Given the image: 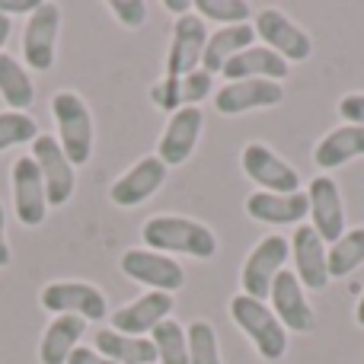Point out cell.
<instances>
[{
  "mask_svg": "<svg viewBox=\"0 0 364 364\" xmlns=\"http://www.w3.org/2000/svg\"><path fill=\"white\" fill-rule=\"evenodd\" d=\"M269 301H272V314L291 333H310L316 326V314L310 307V301L304 297V288L294 272H278L275 282H272Z\"/></svg>",
  "mask_w": 364,
  "mask_h": 364,
  "instance_id": "obj_12",
  "label": "cell"
},
{
  "mask_svg": "<svg viewBox=\"0 0 364 364\" xmlns=\"http://www.w3.org/2000/svg\"><path fill=\"white\" fill-rule=\"evenodd\" d=\"M87 333V320L80 316H55L38 342V361L42 364H68L70 352L80 346Z\"/></svg>",
  "mask_w": 364,
  "mask_h": 364,
  "instance_id": "obj_23",
  "label": "cell"
},
{
  "mask_svg": "<svg viewBox=\"0 0 364 364\" xmlns=\"http://www.w3.org/2000/svg\"><path fill=\"white\" fill-rule=\"evenodd\" d=\"M256 42V29L250 23H237V26H224L218 29L214 36H208V45H205V55H201V70L208 74H220L224 64L230 61L233 55L246 51L250 45Z\"/></svg>",
  "mask_w": 364,
  "mask_h": 364,
  "instance_id": "obj_24",
  "label": "cell"
},
{
  "mask_svg": "<svg viewBox=\"0 0 364 364\" xmlns=\"http://www.w3.org/2000/svg\"><path fill=\"white\" fill-rule=\"evenodd\" d=\"M93 348L102 358L115 364H154L157 361V348L151 339H134V336H122L115 329H96Z\"/></svg>",
  "mask_w": 364,
  "mask_h": 364,
  "instance_id": "obj_25",
  "label": "cell"
},
{
  "mask_svg": "<svg viewBox=\"0 0 364 364\" xmlns=\"http://www.w3.org/2000/svg\"><path fill=\"white\" fill-rule=\"evenodd\" d=\"M164 6H166L170 13H182V16H186V13L192 10V4H188V0H166Z\"/></svg>",
  "mask_w": 364,
  "mask_h": 364,
  "instance_id": "obj_39",
  "label": "cell"
},
{
  "mask_svg": "<svg viewBox=\"0 0 364 364\" xmlns=\"http://www.w3.org/2000/svg\"><path fill=\"white\" fill-rule=\"evenodd\" d=\"M13 182V208H16L19 224L38 227L48 214V198H45V182L32 157H16L10 170Z\"/></svg>",
  "mask_w": 364,
  "mask_h": 364,
  "instance_id": "obj_11",
  "label": "cell"
},
{
  "mask_svg": "<svg viewBox=\"0 0 364 364\" xmlns=\"http://www.w3.org/2000/svg\"><path fill=\"white\" fill-rule=\"evenodd\" d=\"M13 259L10 252V243H6V214H4V205H0V269H6Z\"/></svg>",
  "mask_w": 364,
  "mask_h": 364,
  "instance_id": "obj_38",
  "label": "cell"
},
{
  "mask_svg": "<svg viewBox=\"0 0 364 364\" xmlns=\"http://www.w3.org/2000/svg\"><path fill=\"white\" fill-rule=\"evenodd\" d=\"M246 214L262 224H297L310 214L307 192L294 195H272V192H252L246 198Z\"/></svg>",
  "mask_w": 364,
  "mask_h": 364,
  "instance_id": "obj_21",
  "label": "cell"
},
{
  "mask_svg": "<svg viewBox=\"0 0 364 364\" xmlns=\"http://www.w3.org/2000/svg\"><path fill=\"white\" fill-rule=\"evenodd\" d=\"M164 182H166V166L160 164L157 157H144V160H138L125 176H119L112 182L109 198H112V205H119V208H134V205L151 198Z\"/></svg>",
  "mask_w": 364,
  "mask_h": 364,
  "instance_id": "obj_19",
  "label": "cell"
},
{
  "mask_svg": "<svg viewBox=\"0 0 364 364\" xmlns=\"http://www.w3.org/2000/svg\"><path fill=\"white\" fill-rule=\"evenodd\" d=\"M0 96L10 106V112H26L36 100V87H32V77L26 74V68L16 61L13 55L0 51Z\"/></svg>",
  "mask_w": 364,
  "mask_h": 364,
  "instance_id": "obj_26",
  "label": "cell"
},
{
  "mask_svg": "<svg viewBox=\"0 0 364 364\" xmlns=\"http://www.w3.org/2000/svg\"><path fill=\"white\" fill-rule=\"evenodd\" d=\"M36 0H0V16H16V13H32L36 10Z\"/></svg>",
  "mask_w": 364,
  "mask_h": 364,
  "instance_id": "obj_37",
  "label": "cell"
},
{
  "mask_svg": "<svg viewBox=\"0 0 364 364\" xmlns=\"http://www.w3.org/2000/svg\"><path fill=\"white\" fill-rule=\"evenodd\" d=\"M68 364H115V361H109V358H102L96 348H80L77 346L74 352H70V358H68Z\"/></svg>",
  "mask_w": 364,
  "mask_h": 364,
  "instance_id": "obj_36",
  "label": "cell"
},
{
  "mask_svg": "<svg viewBox=\"0 0 364 364\" xmlns=\"http://www.w3.org/2000/svg\"><path fill=\"white\" fill-rule=\"evenodd\" d=\"M109 10H112L115 19H119L122 26H128V29H138L147 19V4H141V0H112Z\"/></svg>",
  "mask_w": 364,
  "mask_h": 364,
  "instance_id": "obj_34",
  "label": "cell"
},
{
  "mask_svg": "<svg viewBox=\"0 0 364 364\" xmlns=\"http://www.w3.org/2000/svg\"><path fill=\"white\" fill-rule=\"evenodd\" d=\"M6 38H10V19L0 16V48L6 45Z\"/></svg>",
  "mask_w": 364,
  "mask_h": 364,
  "instance_id": "obj_40",
  "label": "cell"
},
{
  "mask_svg": "<svg viewBox=\"0 0 364 364\" xmlns=\"http://www.w3.org/2000/svg\"><path fill=\"white\" fill-rule=\"evenodd\" d=\"M188 342V364H220V348H218V333L211 323L195 320L186 329Z\"/></svg>",
  "mask_w": 364,
  "mask_h": 364,
  "instance_id": "obj_29",
  "label": "cell"
},
{
  "mask_svg": "<svg viewBox=\"0 0 364 364\" xmlns=\"http://www.w3.org/2000/svg\"><path fill=\"white\" fill-rule=\"evenodd\" d=\"M208 45V26L201 16H186L176 19L173 26V42H170V55H166V77H186L192 74L201 64Z\"/></svg>",
  "mask_w": 364,
  "mask_h": 364,
  "instance_id": "obj_16",
  "label": "cell"
},
{
  "mask_svg": "<svg viewBox=\"0 0 364 364\" xmlns=\"http://www.w3.org/2000/svg\"><path fill=\"white\" fill-rule=\"evenodd\" d=\"M240 166L252 182L259 186V192H272V195H294L301 192V173L282 160L275 151H269L265 144L252 141L243 147L240 154Z\"/></svg>",
  "mask_w": 364,
  "mask_h": 364,
  "instance_id": "obj_6",
  "label": "cell"
},
{
  "mask_svg": "<svg viewBox=\"0 0 364 364\" xmlns=\"http://www.w3.org/2000/svg\"><path fill=\"white\" fill-rule=\"evenodd\" d=\"M288 70H291L288 61L278 58L272 48H265V45H250L246 51L233 55L230 61L224 64L220 74L227 77V83H233V80H275V83H282L284 77H288Z\"/></svg>",
  "mask_w": 364,
  "mask_h": 364,
  "instance_id": "obj_20",
  "label": "cell"
},
{
  "mask_svg": "<svg viewBox=\"0 0 364 364\" xmlns=\"http://www.w3.org/2000/svg\"><path fill=\"white\" fill-rule=\"evenodd\" d=\"M151 100H154V106L164 109V112H179V109H182V102H179V80H176V77H164L160 83H154Z\"/></svg>",
  "mask_w": 364,
  "mask_h": 364,
  "instance_id": "obj_33",
  "label": "cell"
},
{
  "mask_svg": "<svg viewBox=\"0 0 364 364\" xmlns=\"http://www.w3.org/2000/svg\"><path fill=\"white\" fill-rule=\"evenodd\" d=\"M230 316L237 323V329H243L252 339L259 358H265V361L284 358V352H288V329L278 323L272 307H265L262 301H252L246 294H237L230 301Z\"/></svg>",
  "mask_w": 364,
  "mask_h": 364,
  "instance_id": "obj_3",
  "label": "cell"
},
{
  "mask_svg": "<svg viewBox=\"0 0 364 364\" xmlns=\"http://www.w3.org/2000/svg\"><path fill=\"white\" fill-rule=\"evenodd\" d=\"M58 32H61V6L38 4L29 13V23L23 32V61L36 70H48L55 64Z\"/></svg>",
  "mask_w": 364,
  "mask_h": 364,
  "instance_id": "obj_8",
  "label": "cell"
},
{
  "mask_svg": "<svg viewBox=\"0 0 364 364\" xmlns=\"http://www.w3.org/2000/svg\"><path fill=\"white\" fill-rule=\"evenodd\" d=\"M291 243V256H294V275L301 288L323 291L329 284V265H326V243L310 224H301L294 230Z\"/></svg>",
  "mask_w": 364,
  "mask_h": 364,
  "instance_id": "obj_15",
  "label": "cell"
},
{
  "mask_svg": "<svg viewBox=\"0 0 364 364\" xmlns=\"http://www.w3.org/2000/svg\"><path fill=\"white\" fill-rule=\"evenodd\" d=\"M339 115L346 119V125H358L364 128V93H348L339 102Z\"/></svg>",
  "mask_w": 364,
  "mask_h": 364,
  "instance_id": "obj_35",
  "label": "cell"
},
{
  "mask_svg": "<svg viewBox=\"0 0 364 364\" xmlns=\"http://www.w3.org/2000/svg\"><path fill=\"white\" fill-rule=\"evenodd\" d=\"M364 262V227L348 230L336 240L326 250V265H329V278H346Z\"/></svg>",
  "mask_w": 364,
  "mask_h": 364,
  "instance_id": "obj_27",
  "label": "cell"
},
{
  "mask_svg": "<svg viewBox=\"0 0 364 364\" xmlns=\"http://www.w3.org/2000/svg\"><path fill=\"white\" fill-rule=\"evenodd\" d=\"M173 294H164V291H147L138 301L125 304L122 310L112 314V329L122 336H134V339H144L147 333L160 326L164 320H170L173 314Z\"/></svg>",
  "mask_w": 364,
  "mask_h": 364,
  "instance_id": "obj_13",
  "label": "cell"
},
{
  "mask_svg": "<svg viewBox=\"0 0 364 364\" xmlns=\"http://www.w3.org/2000/svg\"><path fill=\"white\" fill-rule=\"evenodd\" d=\"M364 157V128L358 125H339L316 144L314 164L320 170H339V166L352 164Z\"/></svg>",
  "mask_w": 364,
  "mask_h": 364,
  "instance_id": "obj_22",
  "label": "cell"
},
{
  "mask_svg": "<svg viewBox=\"0 0 364 364\" xmlns=\"http://www.w3.org/2000/svg\"><path fill=\"white\" fill-rule=\"evenodd\" d=\"M282 100L284 90L275 80H233L214 93V109L220 115H243L252 109H272Z\"/></svg>",
  "mask_w": 364,
  "mask_h": 364,
  "instance_id": "obj_17",
  "label": "cell"
},
{
  "mask_svg": "<svg viewBox=\"0 0 364 364\" xmlns=\"http://www.w3.org/2000/svg\"><path fill=\"white\" fill-rule=\"evenodd\" d=\"M32 160H36L38 173H42L48 208L68 205L70 195H74L77 176H74V166H70V160L64 157L58 138H51V134H38V138L32 141Z\"/></svg>",
  "mask_w": 364,
  "mask_h": 364,
  "instance_id": "obj_7",
  "label": "cell"
},
{
  "mask_svg": "<svg viewBox=\"0 0 364 364\" xmlns=\"http://www.w3.org/2000/svg\"><path fill=\"white\" fill-rule=\"evenodd\" d=\"M151 342L157 348V361L160 364H188V342H186V329L176 320H164L157 329L151 333Z\"/></svg>",
  "mask_w": 364,
  "mask_h": 364,
  "instance_id": "obj_28",
  "label": "cell"
},
{
  "mask_svg": "<svg viewBox=\"0 0 364 364\" xmlns=\"http://www.w3.org/2000/svg\"><path fill=\"white\" fill-rule=\"evenodd\" d=\"M201 109L198 106H186L179 112H173V119L166 122V132L157 144V160L170 170V166L186 164L195 154V144L201 138Z\"/></svg>",
  "mask_w": 364,
  "mask_h": 364,
  "instance_id": "obj_18",
  "label": "cell"
},
{
  "mask_svg": "<svg viewBox=\"0 0 364 364\" xmlns=\"http://www.w3.org/2000/svg\"><path fill=\"white\" fill-rule=\"evenodd\" d=\"M38 138V128L36 119L26 112H0V154L10 151L16 144H29V141Z\"/></svg>",
  "mask_w": 364,
  "mask_h": 364,
  "instance_id": "obj_30",
  "label": "cell"
},
{
  "mask_svg": "<svg viewBox=\"0 0 364 364\" xmlns=\"http://www.w3.org/2000/svg\"><path fill=\"white\" fill-rule=\"evenodd\" d=\"M51 115L58 122V144L70 166H83L93 157V115L74 90H58L51 96Z\"/></svg>",
  "mask_w": 364,
  "mask_h": 364,
  "instance_id": "obj_2",
  "label": "cell"
},
{
  "mask_svg": "<svg viewBox=\"0 0 364 364\" xmlns=\"http://www.w3.org/2000/svg\"><path fill=\"white\" fill-rule=\"evenodd\" d=\"M310 198V218H314V230L320 233L323 243L333 246L336 240L346 233V205L339 195V182L333 176H316L307 188Z\"/></svg>",
  "mask_w": 364,
  "mask_h": 364,
  "instance_id": "obj_14",
  "label": "cell"
},
{
  "mask_svg": "<svg viewBox=\"0 0 364 364\" xmlns=\"http://www.w3.org/2000/svg\"><path fill=\"white\" fill-rule=\"evenodd\" d=\"M141 240L144 246H151L154 252H182L192 259H214L218 252V237L214 230H208L205 224L192 218H179V214H157L147 218L141 227Z\"/></svg>",
  "mask_w": 364,
  "mask_h": 364,
  "instance_id": "obj_1",
  "label": "cell"
},
{
  "mask_svg": "<svg viewBox=\"0 0 364 364\" xmlns=\"http://www.w3.org/2000/svg\"><path fill=\"white\" fill-rule=\"evenodd\" d=\"M291 256V243L278 233H269L256 243V250L246 256L243 269H240V284H243V294L252 301H262L269 297L272 282H275L278 272H284V262Z\"/></svg>",
  "mask_w": 364,
  "mask_h": 364,
  "instance_id": "obj_5",
  "label": "cell"
},
{
  "mask_svg": "<svg viewBox=\"0 0 364 364\" xmlns=\"http://www.w3.org/2000/svg\"><path fill=\"white\" fill-rule=\"evenodd\" d=\"M195 10L201 13V19H214V23H227V26H237L246 23L250 16V4L243 0H195Z\"/></svg>",
  "mask_w": 364,
  "mask_h": 364,
  "instance_id": "obj_31",
  "label": "cell"
},
{
  "mask_svg": "<svg viewBox=\"0 0 364 364\" xmlns=\"http://www.w3.org/2000/svg\"><path fill=\"white\" fill-rule=\"evenodd\" d=\"M256 36L265 42V48H272L278 58H284V61H307L310 55H314V42H310V36L301 29L297 23H291L288 16H284L282 10H262L256 16Z\"/></svg>",
  "mask_w": 364,
  "mask_h": 364,
  "instance_id": "obj_10",
  "label": "cell"
},
{
  "mask_svg": "<svg viewBox=\"0 0 364 364\" xmlns=\"http://www.w3.org/2000/svg\"><path fill=\"white\" fill-rule=\"evenodd\" d=\"M355 320H358V326H364V297L358 301V307H355Z\"/></svg>",
  "mask_w": 364,
  "mask_h": 364,
  "instance_id": "obj_41",
  "label": "cell"
},
{
  "mask_svg": "<svg viewBox=\"0 0 364 364\" xmlns=\"http://www.w3.org/2000/svg\"><path fill=\"white\" fill-rule=\"evenodd\" d=\"M122 272H125L132 282L147 284L151 291H164V294H176L186 284V272L176 259L164 256V252L154 250H128L122 256Z\"/></svg>",
  "mask_w": 364,
  "mask_h": 364,
  "instance_id": "obj_9",
  "label": "cell"
},
{
  "mask_svg": "<svg viewBox=\"0 0 364 364\" xmlns=\"http://www.w3.org/2000/svg\"><path fill=\"white\" fill-rule=\"evenodd\" d=\"M176 80H179V102H182V109H186V106H198L205 96H211V74H208V70L195 68L192 74L176 77Z\"/></svg>",
  "mask_w": 364,
  "mask_h": 364,
  "instance_id": "obj_32",
  "label": "cell"
},
{
  "mask_svg": "<svg viewBox=\"0 0 364 364\" xmlns=\"http://www.w3.org/2000/svg\"><path fill=\"white\" fill-rule=\"evenodd\" d=\"M38 304L55 316H80L87 323H102L109 314L106 294L87 282H51L38 291Z\"/></svg>",
  "mask_w": 364,
  "mask_h": 364,
  "instance_id": "obj_4",
  "label": "cell"
}]
</instances>
